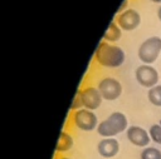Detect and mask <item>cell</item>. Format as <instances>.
Segmentation results:
<instances>
[{"label":"cell","instance_id":"6da1fadb","mask_svg":"<svg viewBox=\"0 0 161 159\" xmlns=\"http://www.w3.org/2000/svg\"><path fill=\"white\" fill-rule=\"evenodd\" d=\"M94 59L101 66L114 69V68H119L125 63L126 54L122 48L107 43L104 40H101L98 46L96 48Z\"/></svg>","mask_w":161,"mask_h":159},{"label":"cell","instance_id":"52a82bcc","mask_svg":"<svg viewBox=\"0 0 161 159\" xmlns=\"http://www.w3.org/2000/svg\"><path fill=\"white\" fill-rule=\"evenodd\" d=\"M114 20L122 30L131 31L138 28V25L141 24V15L135 9H127L123 13L117 14Z\"/></svg>","mask_w":161,"mask_h":159},{"label":"cell","instance_id":"7c38bea8","mask_svg":"<svg viewBox=\"0 0 161 159\" xmlns=\"http://www.w3.org/2000/svg\"><path fill=\"white\" fill-rule=\"evenodd\" d=\"M73 145H74V141H73L72 135L68 134L67 131H60L58 141H57V145H55V151L57 153L68 151V150H70L73 148Z\"/></svg>","mask_w":161,"mask_h":159},{"label":"cell","instance_id":"8fae6325","mask_svg":"<svg viewBox=\"0 0 161 159\" xmlns=\"http://www.w3.org/2000/svg\"><path fill=\"white\" fill-rule=\"evenodd\" d=\"M121 36H122V29L118 26L116 20H112L108 24V26H107V29H106V31L103 34V39L102 40H104L107 43H116V41H118L121 39Z\"/></svg>","mask_w":161,"mask_h":159},{"label":"cell","instance_id":"ba28073f","mask_svg":"<svg viewBox=\"0 0 161 159\" xmlns=\"http://www.w3.org/2000/svg\"><path fill=\"white\" fill-rule=\"evenodd\" d=\"M126 135H127V139L131 141V144H133L136 146H140V148L148 146V144L151 141L150 133L146 129H143L141 126H137V125L128 126V129L126 130Z\"/></svg>","mask_w":161,"mask_h":159},{"label":"cell","instance_id":"ac0fdd59","mask_svg":"<svg viewBox=\"0 0 161 159\" xmlns=\"http://www.w3.org/2000/svg\"><path fill=\"white\" fill-rule=\"evenodd\" d=\"M157 18H158V20L161 21V6H160L158 10H157Z\"/></svg>","mask_w":161,"mask_h":159},{"label":"cell","instance_id":"ffe728a7","mask_svg":"<svg viewBox=\"0 0 161 159\" xmlns=\"http://www.w3.org/2000/svg\"><path fill=\"white\" fill-rule=\"evenodd\" d=\"M59 159H69V158H59Z\"/></svg>","mask_w":161,"mask_h":159},{"label":"cell","instance_id":"d6986e66","mask_svg":"<svg viewBox=\"0 0 161 159\" xmlns=\"http://www.w3.org/2000/svg\"><path fill=\"white\" fill-rule=\"evenodd\" d=\"M152 3H156V4H161V0H150Z\"/></svg>","mask_w":161,"mask_h":159},{"label":"cell","instance_id":"5b68a950","mask_svg":"<svg viewBox=\"0 0 161 159\" xmlns=\"http://www.w3.org/2000/svg\"><path fill=\"white\" fill-rule=\"evenodd\" d=\"M136 80L141 86L145 88H153L157 85L158 83V73L157 70L152 66V65H147V64H142L136 69Z\"/></svg>","mask_w":161,"mask_h":159},{"label":"cell","instance_id":"e0dca14e","mask_svg":"<svg viewBox=\"0 0 161 159\" xmlns=\"http://www.w3.org/2000/svg\"><path fill=\"white\" fill-rule=\"evenodd\" d=\"M127 3H128V0H123V1H122V4L119 5V8H118V10H117V14H121V13H123L125 10H127V9H126Z\"/></svg>","mask_w":161,"mask_h":159},{"label":"cell","instance_id":"7a4b0ae2","mask_svg":"<svg viewBox=\"0 0 161 159\" xmlns=\"http://www.w3.org/2000/svg\"><path fill=\"white\" fill-rule=\"evenodd\" d=\"M127 129H128V120L126 115L121 111H114L98 124L97 133L102 138H114L117 134H121Z\"/></svg>","mask_w":161,"mask_h":159},{"label":"cell","instance_id":"4fadbf2b","mask_svg":"<svg viewBox=\"0 0 161 159\" xmlns=\"http://www.w3.org/2000/svg\"><path fill=\"white\" fill-rule=\"evenodd\" d=\"M147 99H148V101H150L152 105L161 108V85L157 84L156 86L148 89Z\"/></svg>","mask_w":161,"mask_h":159},{"label":"cell","instance_id":"3957f363","mask_svg":"<svg viewBox=\"0 0 161 159\" xmlns=\"http://www.w3.org/2000/svg\"><path fill=\"white\" fill-rule=\"evenodd\" d=\"M161 53V38L151 36L146 39L138 48V58L143 64H153Z\"/></svg>","mask_w":161,"mask_h":159},{"label":"cell","instance_id":"2e32d148","mask_svg":"<svg viewBox=\"0 0 161 159\" xmlns=\"http://www.w3.org/2000/svg\"><path fill=\"white\" fill-rule=\"evenodd\" d=\"M83 108V101H82V90H78L77 94L74 95L73 98V101H72V105H70V109L77 111L79 109Z\"/></svg>","mask_w":161,"mask_h":159},{"label":"cell","instance_id":"5bb4252c","mask_svg":"<svg viewBox=\"0 0 161 159\" xmlns=\"http://www.w3.org/2000/svg\"><path fill=\"white\" fill-rule=\"evenodd\" d=\"M141 159H161V150L153 146H146L141 151Z\"/></svg>","mask_w":161,"mask_h":159},{"label":"cell","instance_id":"277c9868","mask_svg":"<svg viewBox=\"0 0 161 159\" xmlns=\"http://www.w3.org/2000/svg\"><path fill=\"white\" fill-rule=\"evenodd\" d=\"M73 121H74L75 126L83 131H92V130L97 129V126L99 124L97 115L92 110H88L86 108H82V109L74 111Z\"/></svg>","mask_w":161,"mask_h":159},{"label":"cell","instance_id":"9c48e42d","mask_svg":"<svg viewBox=\"0 0 161 159\" xmlns=\"http://www.w3.org/2000/svg\"><path fill=\"white\" fill-rule=\"evenodd\" d=\"M102 95L97 88L88 86L82 90V101H83V108L88 110H96L101 106L102 104Z\"/></svg>","mask_w":161,"mask_h":159},{"label":"cell","instance_id":"9a60e30c","mask_svg":"<svg viewBox=\"0 0 161 159\" xmlns=\"http://www.w3.org/2000/svg\"><path fill=\"white\" fill-rule=\"evenodd\" d=\"M151 140L155 141L156 144H161V124H153L148 129Z\"/></svg>","mask_w":161,"mask_h":159},{"label":"cell","instance_id":"30bf717a","mask_svg":"<svg viewBox=\"0 0 161 159\" xmlns=\"http://www.w3.org/2000/svg\"><path fill=\"white\" fill-rule=\"evenodd\" d=\"M97 150L103 158H113L119 151V143L116 138H103L98 143Z\"/></svg>","mask_w":161,"mask_h":159},{"label":"cell","instance_id":"8992f818","mask_svg":"<svg viewBox=\"0 0 161 159\" xmlns=\"http://www.w3.org/2000/svg\"><path fill=\"white\" fill-rule=\"evenodd\" d=\"M97 89L99 90L102 98L106 100H116L122 94V85L114 78H103L98 83Z\"/></svg>","mask_w":161,"mask_h":159}]
</instances>
